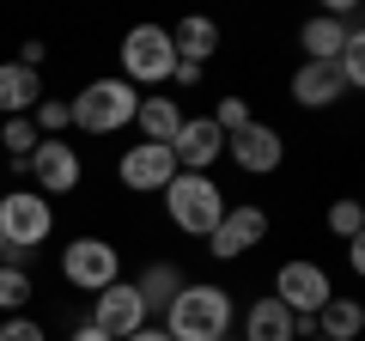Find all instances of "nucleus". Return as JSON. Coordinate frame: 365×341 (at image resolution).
<instances>
[{
  "label": "nucleus",
  "instance_id": "nucleus-1",
  "mask_svg": "<svg viewBox=\"0 0 365 341\" xmlns=\"http://www.w3.org/2000/svg\"><path fill=\"white\" fill-rule=\"evenodd\" d=\"M165 329L170 341H220L232 335V292L213 280H182V292L165 305Z\"/></svg>",
  "mask_w": 365,
  "mask_h": 341
},
{
  "label": "nucleus",
  "instance_id": "nucleus-2",
  "mask_svg": "<svg viewBox=\"0 0 365 341\" xmlns=\"http://www.w3.org/2000/svg\"><path fill=\"white\" fill-rule=\"evenodd\" d=\"M134 110H140V92H134L122 73H104V79H86V86L73 92V104H67V122L104 141V134L134 128Z\"/></svg>",
  "mask_w": 365,
  "mask_h": 341
},
{
  "label": "nucleus",
  "instance_id": "nucleus-3",
  "mask_svg": "<svg viewBox=\"0 0 365 341\" xmlns=\"http://www.w3.org/2000/svg\"><path fill=\"white\" fill-rule=\"evenodd\" d=\"M232 208L225 201V189L213 183V177H195V170H177L165 183V220L177 225L182 238H207L213 225H220V213Z\"/></svg>",
  "mask_w": 365,
  "mask_h": 341
},
{
  "label": "nucleus",
  "instance_id": "nucleus-4",
  "mask_svg": "<svg viewBox=\"0 0 365 341\" xmlns=\"http://www.w3.org/2000/svg\"><path fill=\"white\" fill-rule=\"evenodd\" d=\"M55 238V201H43L37 189H0V250H25L37 256Z\"/></svg>",
  "mask_w": 365,
  "mask_h": 341
},
{
  "label": "nucleus",
  "instance_id": "nucleus-5",
  "mask_svg": "<svg viewBox=\"0 0 365 341\" xmlns=\"http://www.w3.org/2000/svg\"><path fill=\"white\" fill-rule=\"evenodd\" d=\"M122 79L134 92H153V86H170V67H177V49H170V25H134L122 37Z\"/></svg>",
  "mask_w": 365,
  "mask_h": 341
},
{
  "label": "nucleus",
  "instance_id": "nucleus-6",
  "mask_svg": "<svg viewBox=\"0 0 365 341\" xmlns=\"http://www.w3.org/2000/svg\"><path fill=\"white\" fill-rule=\"evenodd\" d=\"M61 280L73 292H104L122 280V250L98 232H79L73 244H61Z\"/></svg>",
  "mask_w": 365,
  "mask_h": 341
},
{
  "label": "nucleus",
  "instance_id": "nucleus-7",
  "mask_svg": "<svg viewBox=\"0 0 365 341\" xmlns=\"http://www.w3.org/2000/svg\"><path fill=\"white\" fill-rule=\"evenodd\" d=\"M13 170H19V177H31V189H37L43 201L73 195V189L86 183V158H79V146H67V141H37V153L19 158Z\"/></svg>",
  "mask_w": 365,
  "mask_h": 341
},
{
  "label": "nucleus",
  "instance_id": "nucleus-8",
  "mask_svg": "<svg viewBox=\"0 0 365 341\" xmlns=\"http://www.w3.org/2000/svg\"><path fill=\"white\" fill-rule=\"evenodd\" d=\"M274 299L287 305L292 317H317L329 299H335V287H329V268L311 263V256H292V263L274 268Z\"/></svg>",
  "mask_w": 365,
  "mask_h": 341
},
{
  "label": "nucleus",
  "instance_id": "nucleus-9",
  "mask_svg": "<svg viewBox=\"0 0 365 341\" xmlns=\"http://www.w3.org/2000/svg\"><path fill=\"white\" fill-rule=\"evenodd\" d=\"M256 244H268V208H256V201L225 208L220 225L207 232V256L213 263H237V256H250Z\"/></svg>",
  "mask_w": 365,
  "mask_h": 341
},
{
  "label": "nucleus",
  "instance_id": "nucleus-10",
  "mask_svg": "<svg viewBox=\"0 0 365 341\" xmlns=\"http://www.w3.org/2000/svg\"><path fill=\"white\" fill-rule=\"evenodd\" d=\"M225 158H232L244 177H274V170L287 165V134L268 128V122H250V128H237L232 141H225Z\"/></svg>",
  "mask_w": 365,
  "mask_h": 341
},
{
  "label": "nucleus",
  "instance_id": "nucleus-11",
  "mask_svg": "<svg viewBox=\"0 0 365 341\" xmlns=\"http://www.w3.org/2000/svg\"><path fill=\"white\" fill-rule=\"evenodd\" d=\"M170 177H177V158H170V146L140 141V146H128V153L116 158V183L134 189V195H165Z\"/></svg>",
  "mask_w": 365,
  "mask_h": 341
},
{
  "label": "nucleus",
  "instance_id": "nucleus-12",
  "mask_svg": "<svg viewBox=\"0 0 365 341\" xmlns=\"http://www.w3.org/2000/svg\"><path fill=\"white\" fill-rule=\"evenodd\" d=\"M91 323L104 329L110 341H128L134 329H146L153 317H146V305H140V292H134V280H116V287L91 292Z\"/></svg>",
  "mask_w": 365,
  "mask_h": 341
},
{
  "label": "nucleus",
  "instance_id": "nucleus-13",
  "mask_svg": "<svg viewBox=\"0 0 365 341\" xmlns=\"http://www.w3.org/2000/svg\"><path fill=\"white\" fill-rule=\"evenodd\" d=\"M170 158H177V170H195V177H213V165L225 158V134L213 128L207 116H182L177 141H170Z\"/></svg>",
  "mask_w": 365,
  "mask_h": 341
},
{
  "label": "nucleus",
  "instance_id": "nucleus-14",
  "mask_svg": "<svg viewBox=\"0 0 365 341\" xmlns=\"http://www.w3.org/2000/svg\"><path fill=\"white\" fill-rule=\"evenodd\" d=\"M341 98H347V86H341L335 61H299L292 67V104L329 110V104H341Z\"/></svg>",
  "mask_w": 365,
  "mask_h": 341
},
{
  "label": "nucleus",
  "instance_id": "nucleus-15",
  "mask_svg": "<svg viewBox=\"0 0 365 341\" xmlns=\"http://www.w3.org/2000/svg\"><path fill=\"white\" fill-rule=\"evenodd\" d=\"M43 73H31V67H19V61H0V122L6 116H31V110L43 104Z\"/></svg>",
  "mask_w": 365,
  "mask_h": 341
},
{
  "label": "nucleus",
  "instance_id": "nucleus-16",
  "mask_svg": "<svg viewBox=\"0 0 365 341\" xmlns=\"http://www.w3.org/2000/svg\"><path fill=\"white\" fill-rule=\"evenodd\" d=\"M237 341H299L292 335V311L274 292H262V299L244 305V329H237Z\"/></svg>",
  "mask_w": 365,
  "mask_h": 341
},
{
  "label": "nucleus",
  "instance_id": "nucleus-17",
  "mask_svg": "<svg viewBox=\"0 0 365 341\" xmlns=\"http://www.w3.org/2000/svg\"><path fill=\"white\" fill-rule=\"evenodd\" d=\"M170 49H177V61L207 67L213 55H220V25H213V19H201V13L177 19V25H170Z\"/></svg>",
  "mask_w": 365,
  "mask_h": 341
},
{
  "label": "nucleus",
  "instance_id": "nucleus-18",
  "mask_svg": "<svg viewBox=\"0 0 365 341\" xmlns=\"http://www.w3.org/2000/svg\"><path fill=\"white\" fill-rule=\"evenodd\" d=\"M353 25H359V19H329V13L304 19V25H299V49H304V61H335Z\"/></svg>",
  "mask_w": 365,
  "mask_h": 341
},
{
  "label": "nucleus",
  "instance_id": "nucleus-19",
  "mask_svg": "<svg viewBox=\"0 0 365 341\" xmlns=\"http://www.w3.org/2000/svg\"><path fill=\"white\" fill-rule=\"evenodd\" d=\"M134 128H140V141L170 146V141H177V128H182V104H177V98H140Z\"/></svg>",
  "mask_w": 365,
  "mask_h": 341
},
{
  "label": "nucleus",
  "instance_id": "nucleus-20",
  "mask_svg": "<svg viewBox=\"0 0 365 341\" xmlns=\"http://www.w3.org/2000/svg\"><path fill=\"white\" fill-rule=\"evenodd\" d=\"M134 292H140L146 317H153V311L165 317V305H170V299L182 292V268H177V263H146L140 275H134Z\"/></svg>",
  "mask_w": 365,
  "mask_h": 341
},
{
  "label": "nucleus",
  "instance_id": "nucleus-21",
  "mask_svg": "<svg viewBox=\"0 0 365 341\" xmlns=\"http://www.w3.org/2000/svg\"><path fill=\"white\" fill-rule=\"evenodd\" d=\"M317 335L323 341H359L365 335V305L347 299V292H335V299L317 311Z\"/></svg>",
  "mask_w": 365,
  "mask_h": 341
},
{
  "label": "nucleus",
  "instance_id": "nucleus-22",
  "mask_svg": "<svg viewBox=\"0 0 365 341\" xmlns=\"http://www.w3.org/2000/svg\"><path fill=\"white\" fill-rule=\"evenodd\" d=\"M31 299H37V275L31 268H0V311L19 317Z\"/></svg>",
  "mask_w": 365,
  "mask_h": 341
},
{
  "label": "nucleus",
  "instance_id": "nucleus-23",
  "mask_svg": "<svg viewBox=\"0 0 365 341\" xmlns=\"http://www.w3.org/2000/svg\"><path fill=\"white\" fill-rule=\"evenodd\" d=\"M37 141H43V134H37V122H31V116H6V122H0V153L13 158V165L37 153Z\"/></svg>",
  "mask_w": 365,
  "mask_h": 341
},
{
  "label": "nucleus",
  "instance_id": "nucleus-24",
  "mask_svg": "<svg viewBox=\"0 0 365 341\" xmlns=\"http://www.w3.org/2000/svg\"><path fill=\"white\" fill-rule=\"evenodd\" d=\"M335 73H341V86H347V92H359V86H365V31H359V25H353L347 43H341Z\"/></svg>",
  "mask_w": 365,
  "mask_h": 341
},
{
  "label": "nucleus",
  "instance_id": "nucleus-25",
  "mask_svg": "<svg viewBox=\"0 0 365 341\" xmlns=\"http://www.w3.org/2000/svg\"><path fill=\"white\" fill-rule=\"evenodd\" d=\"M329 232L341 238V244H353V238H365V208L353 195H341V201H329Z\"/></svg>",
  "mask_w": 365,
  "mask_h": 341
},
{
  "label": "nucleus",
  "instance_id": "nucleus-26",
  "mask_svg": "<svg viewBox=\"0 0 365 341\" xmlns=\"http://www.w3.org/2000/svg\"><path fill=\"white\" fill-rule=\"evenodd\" d=\"M207 122H213V128L225 134V141H232V134H237V128H250V122H256V116H250V98H237V92H225L220 104H213V116H207Z\"/></svg>",
  "mask_w": 365,
  "mask_h": 341
},
{
  "label": "nucleus",
  "instance_id": "nucleus-27",
  "mask_svg": "<svg viewBox=\"0 0 365 341\" xmlns=\"http://www.w3.org/2000/svg\"><path fill=\"white\" fill-rule=\"evenodd\" d=\"M31 122H37L43 141H67V128H73V122H67V98H43V104L31 110Z\"/></svg>",
  "mask_w": 365,
  "mask_h": 341
},
{
  "label": "nucleus",
  "instance_id": "nucleus-28",
  "mask_svg": "<svg viewBox=\"0 0 365 341\" xmlns=\"http://www.w3.org/2000/svg\"><path fill=\"white\" fill-rule=\"evenodd\" d=\"M0 341H49V329H43V317L19 311V317H6V323H0Z\"/></svg>",
  "mask_w": 365,
  "mask_h": 341
},
{
  "label": "nucleus",
  "instance_id": "nucleus-29",
  "mask_svg": "<svg viewBox=\"0 0 365 341\" xmlns=\"http://www.w3.org/2000/svg\"><path fill=\"white\" fill-rule=\"evenodd\" d=\"M201 79H207V67H195V61H177V67H170V86H182V92H195Z\"/></svg>",
  "mask_w": 365,
  "mask_h": 341
},
{
  "label": "nucleus",
  "instance_id": "nucleus-30",
  "mask_svg": "<svg viewBox=\"0 0 365 341\" xmlns=\"http://www.w3.org/2000/svg\"><path fill=\"white\" fill-rule=\"evenodd\" d=\"M67 341H110V335L98 323H73V335H67Z\"/></svg>",
  "mask_w": 365,
  "mask_h": 341
},
{
  "label": "nucleus",
  "instance_id": "nucleus-31",
  "mask_svg": "<svg viewBox=\"0 0 365 341\" xmlns=\"http://www.w3.org/2000/svg\"><path fill=\"white\" fill-rule=\"evenodd\" d=\"M347 268H353V275L365 268V238H353V244H347Z\"/></svg>",
  "mask_w": 365,
  "mask_h": 341
},
{
  "label": "nucleus",
  "instance_id": "nucleus-32",
  "mask_svg": "<svg viewBox=\"0 0 365 341\" xmlns=\"http://www.w3.org/2000/svg\"><path fill=\"white\" fill-rule=\"evenodd\" d=\"M128 341H170V335H165V329H158V323H146V329H134Z\"/></svg>",
  "mask_w": 365,
  "mask_h": 341
},
{
  "label": "nucleus",
  "instance_id": "nucleus-33",
  "mask_svg": "<svg viewBox=\"0 0 365 341\" xmlns=\"http://www.w3.org/2000/svg\"><path fill=\"white\" fill-rule=\"evenodd\" d=\"M220 341H237V335H220Z\"/></svg>",
  "mask_w": 365,
  "mask_h": 341
},
{
  "label": "nucleus",
  "instance_id": "nucleus-34",
  "mask_svg": "<svg viewBox=\"0 0 365 341\" xmlns=\"http://www.w3.org/2000/svg\"><path fill=\"white\" fill-rule=\"evenodd\" d=\"M311 341H323V335H311Z\"/></svg>",
  "mask_w": 365,
  "mask_h": 341
}]
</instances>
